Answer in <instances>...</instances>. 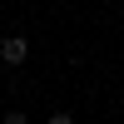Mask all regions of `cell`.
Listing matches in <instances>:
<instances>
[{"instance_id": "cell-1", "label": "cell", "mask_w": 124, "mask_h": 124, "mask_svg": "<svg viewBox=\"0 0 124 124\" xmlns=\"http://www.w3.org/2000/svg\"><path fill=\"white\" fill-rule=\"evenodd\" d=\"M0 60H5L10 70H15V65H25V60H30V45H25L20 35H10V40H0Z\"/></svg>"}]
</instances>
